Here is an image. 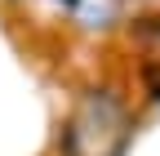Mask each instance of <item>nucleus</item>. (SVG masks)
I'll list each match as a JSON object with an SVG mask.
<instances>
[{
  "label": "nucleus",
  "mask_w": 160,
  "mask_h": 156,
  "mask_svg": "<svg viewBox=\"0 0 160 156\" xmlns=\"http://www.w3.org/2000/svg\"><path fill=\"white\" fill-rule=\"evenodd\" d=\"M62 5H80V0H62Z\"/></svg>",
  "instance_id": "f257e3e1"
}]
</instances>
